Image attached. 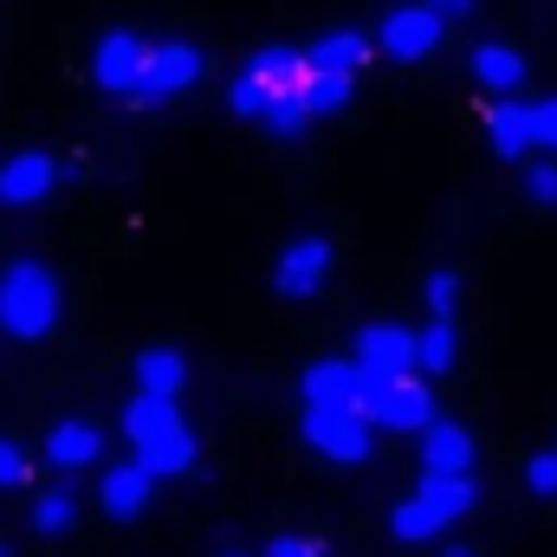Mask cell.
Segmentation results:
<instances>
[{
	"instance_id": "83f0119b",
	"label": "cell",
	"mask_w": 557,
	"mask_h": 557,
	"mask_svg": "<svg viewBox=\"0 0 557 557\" xmlns=\"http://www.w3.org/2000/svg\"><path fill=\"white\" fill-rule=\"evenodd\" d=\"M532 137H539V149L557 156V98H539L532 104Z\"/></svg>"
},
{
	"instance_id": "f546056e",
	"label": "cell",
	"mask_w": 557,
	"mask_h": 557,
	"mask_svg": "<svg viewBox=\"0 0 557 557\" xmlns=\"http://www.w3.org/2000/svg\"><path fill=\"white\" fill-rule=\"evenodd\" d=\"M525 480H532V493H539V499H552V493H557V454H539V460L525 467Z\"/></svg>"
},
{
	"instance_id": "cb8c5ba5",
	"label": "cell",
	"mask_w": 557,
	"mask_h": 557,
	"mask_svg": "<svg viewBox=\"0 0 557 557\" xmlns=\"http://www.w3.org/2000/svg\"><path fill=\"white\" fill-rule=\"evenodd\" d=\"M311 117H318V111H311V98L298 91V98H278V104L267 111V117H260V124H267L273 137H305V124H311Z\"/></svg>"
},
{
	"instance_id": "30bf717a",
	"label": "cell",
	"mask_w": 557,
	"mask_h": 557,
	"mask_svg": "<svg viewBox=\"0 0 557 557\" xmlns=\"http://www.w3.org/2000/svg\"><path fill=\"white\" fill-rule=\"evenodd\" d=\"M441 26H447V20H441L428 0H416V7H396V13L383 20V39H376V46H383L389 59L416 65V59H428V52L441 46Z\"/></svg>"
},
{
	"instance_id": "1f68e13d",
	"label": "cell",
	"mask_w": 557,
	"mask_h": 557,
	"mask_svg": "<svg viewBox=\"0 0 557 557\" xmlns=\"http://www.w3.org/2000/svg\"><path fill=\"white\" fill-rule=\"evenodd\" d=\"M428 7H434L441 20H460V13H473V0H428Z\"/></svg>"
},
{
	"instance_id": "4dcf8cb0",
	"label": "cell",
	"mask_w": 557,
	"mask_h": 557,
	"mask_svg": "<svg viewBox=\"0 0 557 557\" xmlns=\"http://www.w3.org/2000/svg\"><path fill=\"white\" fill-rule=\"evenodd\" d=\"M267 557H324V552H318L311 539H273V552Z\"/></svg>"
},
{
	"instance_id": "e575fe53",
	"label": "cell",
	"mask_w": 557,
	"mask_h": 557,
	"mask_svg": "<svg viewBox=\"0 0 557 557\" xmlns=\"http://www.w3.org/2000/svg\"><path fill=\"white\" fill-rule=\"evenodd\" d=\"M0 557H13V552H7V545H0Z\"/></svg>"
},
{
	"instance_id": "836d02e7",
	"label": "cell",
	"mask_w": 557,
	"mask_h": 557,
	"mask_svg": "<svg viewBox=\"0 0 557 557\" xmlns=\"http://www.w3.org/2000/svg\"><path fill=\"white\" fill-rule=\"evenodd\" d=\"M221 557H247V552H221Z\"/></svg>"
},
{
	"instance_id": "52a82bcc",
	"label": "cell",
	"mask_w": 557,
	"mask_h": 557,
	"mask_svg": "<svg viewBox=\"0 0 557 557\" xmlns=\"http://www.w3.org/2000/svg\"><path fill=\"white\" fill-rule=\"evenodd\" d=\"M357 363H363L370 376H416L421 370V331L363 324V331H357Z\"/></svg>"
},
{
	"instance_id": "9c48e42d",
	"label": "cell",
	"mask_w": 557,
	"mask_h": 557,
	"mask_svg": "<svg viewBox=\"0 0 557 557\" xmlns=\"http://www.w3.org/2000/svg\"><path fill=\"white\" fill-rule=\"evenodd\" d=\"M363 389H370V370L357 357L350 363L324 357V363L305 370V409H357L363 416Z\"/></svg>"
},
{
	"instance_id": "603a6c76",
	"label": "cell",
	"mask_w": 557,
	"mask_h": 557,
	"mask_svg": "<svg viewBox=\"0 0 557 557\" xmlns=\"http://www.w3.org/2000/svg\"><path fill=\"white\" fill-rule=\"evenodd\" d=\"M72 519H78V493H72V486H46V493L33 499V525H39V532H65Z\"/></svg>"
},
{
	"instance_id": "4fadbf2b",
	"label": "cell",
	"mask_w": 557,
	"mask_h": 557,
	"mask_svg": "<svg viewBox=\"0 0 557 557\" xmlns=\"http://www.w3.org/2000/svg\"><path fill=\"white\" fill-rule=\"evenodd\" d=\"M421 467H428V473H467V467H473V434H467L460 421L421 428Z\"/></svg>"
},
{
	"instance_id": "5bb4252c",
	"label": "cell",
	"mask_w": 557,
	"mask_h": 557,
	"mask_svg": "<svg viewBox=\"0 0 557 557\" xmlns=\"http://www.w3.org/2000/svg\"><path fill=\"white\" fill-rule=\"evenodd\" d=\"M149 486H156V473H149L143 460H131V467H111V473H104L98 499H104L111 519H137L143 506H149Z\"/></svg>"
},
{
	"instance_id": "d6986e66",
	"label": "cell",
	"mask_w": 557,
	"mask_h": 557,
	"mask_svg": "<svg viewBox=\"0 0 557 557\" xmlns=\"http://www.w3.org/2000/svg\"><path fill=\"white\" fill-rule=\"evenodd\" d=\"M195 454H201V447H195L188 421H182V428H169V434H156V441H143V447H137V460L149 467V473H156V480H162V473H188V467H195Z\"/></svg>"
},
{
	"instance_id": "9a60e30c",
	"label": "cell",
	"mask_w": 557,
	"mask_h": 557,
	"mask_svg": "<svg viewBox=\"0 0 557 557\" xmlns=\"http://www.w3.org/2000/svg\"><path fill=\"white\" fill-rule=\"evenodd\" d=\"M104 454V434L91 428V421H59L52 434H46V460L52 467H91Z\"/></svg>"
},
{
	"instance_id": "277c9868",
	"label": "cell",
	"mask_w": 557,
	"mask_h": 557,
	"mask_svg": "<svg viewBox=\"0 0 557 557\" xmlns=\"http://www.w3.org/2000/svg\"><path fill=\"white\" fill-rule=\"evenodd\" d=\"M363 416L376 428H396V434H421V428H434V396L421 376H370Z\"/></svg>"
},
{
	"instance_id": "f1b7e54d",
	"label": "cell",
	"mask_w": 557,
	"mask_h": 557,
	"mask_svg": "<svg viewBox=\"0 0 557 557\" xmlns=\"http://www.w3.org/2000/svg\"><path fill=\"white\" fill-rule=\"evenodd\" d=\"M26 447L20 441H0V486H26Z\"/></svg>"
},
{
	"instance_id": "7402d4cb",
	"label": "cell",
	"mask_w": 557,
	"mask_h": 557,
	"mask_svg": "<svg viewBox=\"0 0 557 557\" xmlns=\"http://www.w3.org/2000/svg\"><path fill=\"white\" fill-rule=\"evenodd\" d=\"M350 91H357V72H318V65H311V85H305V98H311V111H318V117L344 111V104H350Z\"/></svg>"
},
{
	"instance_id": "7a4b0ae2",
	"label": "cell",
	"mask_w": 557,
	"mask_h": 557,
	"mask_svg": "<svg viewBox=\"0 0 557 557\" xmlns=\"http://www.w3.org/2000/svg\"><path fill=\"white\" fill-rule=\"evenodd\" d=\"M52 324H59V278L39 260H13L0 273V331L20 344H39Z\"/></svg>"
},
{
	"instance_id": "5b68a950",
	"label": "cell",
	"mask_w": 557,
	"mask_h": 557,
	"mask_svg": "<svg viewBox=\"0 0 557 557\" xmlns=\"http://www.w3.org/2000/svg\"><path fill=\"white\" fill-rule=\"evenodd\" d=\"M370 428L376 421L357 416V409H305V441L337 460V467H363L370 460Z\"/></svg>"
},
{
	"instance_id": "4316f807",
	"label": "cell",
	"mask_w": 557,
	"mask_h": 557,
	"mask_svg": "<svg viewBox=\"0 0 557 557\" xmlns=\"http://www.w3.org/2000/svg\"><path fill=\"white\" fill-rule=\"evenodd\" d=\"M525 195H532L539 208H557V162H539V169H525Z\"/></svg>"
},
{
	"instance_id": "44dd1931",
	"label": "cell",
	"mask_w": 557,
	"mask_h": 557,
	"mask_svg": "<svg viewBox=\"0 0 557 557\" xmlns=\"http://www.w3.org/2000/svg\"><path fill=\"white\" fill-rule=\"evenodd\" d=\"M473 78L486 91H519L525 85V59L512 46H473Z\"/></svg>"
},
{
	"instance_id": "3957f363",
	"label": "cell",
	"mask_w": 557,
	"mask_h": 557,
	"mask_svg": "<svg viewBox=\"0 0 557 557\" xmlns=\"http://www.w3.org/2000/svg\"><path fill=\"white\" fill-rule=\"evenodd\" d=\"M467 512H473V480H467V473H421V486L396 506L389 532H396L403 545H428L434 532H447V525L467 519Z\"/></svg>"
},
{
	"instance_id": "484cf974",
	"label": "cell",
	"mask_w": 557,
	"mask_h": 557,
	"mask_svg": "<svg viewBox=\"0 0 557 557\" xmlns=\"http://www.w3.org/2000/svg\"><path fill=\"white\" fill-rule=\"evenodd\" d=\"M454 298H460V273L441 267V273L428 278V311H434V318H454Z\"/></svg>"
},
{
	"instance_id": "7c38bea8",
	"label": "cell",
	"mask_w": 557,
	"mask_h": 557,
	"mask_svg": "<svg viewBox=\"0 0 557 557\" xmlns=\"http://www.w3.org/2000/svg\"><path fill=\"white\" fill-rule=\"evenodd\" d=\"M52 182H59V162L46 149H20L0 162V208H33L52 195Z\"/></svg>"
},
{
	"instance_id": "e0dca14e",
	"label": "cell",
	"mask_w": 557,
	"mask_h": 557,
	"mask_svg": "<svg viewBox=\"0 0 557 557\" xmlns=\"http://www.w3.org/2000/svg\"><path fill=\"white\" fill-rule=\"evenodd\" d=\"M169 428H182L175 396H149V389H137V396H131V409H124V434L143 447V441H156V434H169Z\"/></svg>"
},
{
	"instance_id": "6da1fadb",
	"label": "cell",
	"mask_w": 557,
	"mask_h": 557,
	"mask_svg": "<svg viewBox=\"0 0 557 557\" xmlns=\"http://www.w3.org/2000/svg\"><path fill=\"white\" fill-rule=\"evenodd\" d=\"M305 85H311V52H305V46H267V52H253V59L234 72L227 111H234V117H267L278 98H298Z\"/></svg>"
},
{
	"instance_id": "ba28073f",
	"label": "cell",
	"mask_w": 557,
	"mask_h": 557,
	"mask_svg": "<svg viewBox=\"0 0 557 557\" xmlns=\"http://www.w3.org/2000/svg\"><path fill=\"white\" fill-rule=\"evenodd\" d=\"M143 65H149V39H137V33H104L98 52H91V78L111 98H137Z\"/></svg>"
},
{
	"instance_id": "d4e9b609",
	"label": "cell",
	"mask_w": 557,
	"mask_h": 557,
	"mask_svg": "<svg viewBox=\"0 0 557 557\" xmlns=\"http://www.w3.org/2000/svg\"><path fill=\"white\" fill-rule=\"evenodd\" d=\"M421 370H454V318H434L428 331H421Z\"/></svg>"
},
{
	"instance_id": "ffe728a7",
	"label": "cell",
	"mask_w": 557,
	"mask_h": 557,
	"mask_svg": "<svg viewBox=\"0 0 557 557\" xmlns=\"http://www.w3.org/2000/svg\"><path fill=\"white\" fill-rule=\"evenodd\" d=\"M182 383H188V363H182V350H169V344H149L137 357V389L149 396H182Z\"/></svg>"
},
{
	"instance_id": "ac0fdd59",
	"label": "cell",
	"mask_w": 557,
	"mask_h": 557,
	"mask_svg": "<svg viewBox=\"0 0 557 557\" xmlns=\"http://www.w3.org/2000/svg\"><path fill=\"white\" fill-rule=\"evenodd\" d=\"M311 52V65L318 72H363L370 65V39L357 33V26H337V33H324L318 46H305Z\"/></svg>"
},
{
	"instance_id": "8fae6325",
	"label": "cell",
	"mask_w": 557,
	"mask_h": 557,
	"mask_svg": "<svg viewBox=\"0 0 557 557\" xmlns=\"http://www.w3.org/2000/svg\"><path fill=\"white\" fill-rule=\"evenodd\" d=\"M324 278H331V240H318V234L292 240V247L278 253V267H273L278 298H311Z\"/></svg>"
},
{
	"instance_id": "d6a6232c",
	"label": "cell",
	"mask_w": 557,
	"mask_h": 557,
	"mask_svg": "<svg viewBox=\"0 0 557 557\" xmlns=\"http://www.w3.org/2000/svg\"><path fill=\"white\" fill-rule=\"evenodd\" d=\"M441 557H480V552H467V545H447V552H441Z\"/></svg>"
},
{
	"instance_id": "2e32d148",
	"label": "cell",
	"mask_w": 557,
	"mask_h": 557,
	"mask_svg": "<svg viewBox=\"0 0 557 557\" xmlns=\"http://www.w3.org/2000/svg\"><path fill=\"white\" fill-rule=\"evenodd\" d=\"M486 137L499 156H532L539 137H532V104H486Z\"/></svg>"
},
{
	"instance_id": "8992f818",
	"label": "cell",
	"mask_w": 557,
	"mask_h": 557,
	"mask_svg": "<svg viewBox=\"0 0 557 557\" xmlns=\"http://www.w3.org/2000/svg\"><path fill=\"white\" fill-rule=\"evenodd\" d=\"M201 78V46L188 39H169V46H149V65L137 78V104H162V98H182L188 85Z\"/></svg>"
}]
</instances>
